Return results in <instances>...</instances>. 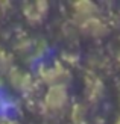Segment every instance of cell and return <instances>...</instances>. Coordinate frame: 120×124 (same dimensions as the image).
Wrapping results in <instances>:
<instances>
[{"instance_id":"1","label":"cell","mask_w":120,"mask_h":124,"mask_svg":"<svg viewBox=\"0 0 120 124\" xmlns=\"http://www.w3.org/2000/svg\"><path fill=\"white\" fill-rule=\"evenodd\" d=\"M44 110L50 116H59L68 106L67 86H50L43 98Z\"/></svg>"},{"instance_id":"2","label":"cell","mask_w":120,"mask_h":124,"mask_svg":"<svg viewBox=\"0 0 120 124\" xmlns=\"http://www.w3.org/2000/svg\"><path fill=\"white\" fill-rule=\"evenodd\" d=\"M40 79L49 88L50 86H67L70 82L72 74L64 65L55 64L52 67H44L40 70Z\"/></svg>"},{"instance_id":"3","label":"cell","mask_w":120,"mask_h":124,"mask_svg":"<svg viewBox=\"0 0 120 124\" xmlns=\"http://www.w3.org/2000/svg\"><path fill=\"white\" fill-rule=\"evenodd\" d=\"M105 92V86L102 80L97 77V74L93 71H88L84 77V94L87 97V101L90 104H96L102 100Z\"/></svg>"},{"instance_id":"4","label":"cell","mask_w":120,"mask_h":124,"mask_svg":"<svg viewBox=\"0 0 120 124\" xmlns=\"http://www.w3.org/2000/svg\"><path fill=\"white\" fill-rule=\"evenodd\" d=\"M8 79H9V83L11 86H14L17 91L23 92L24 95H32L34 91H35V82L30 74L24 73L18 68L12 67L11 71L8 73Z\"/></svg>"},{"instance_id":"5","label":"cell","mask_w":120,"mask_h":124,"mask_svg":"<svg viewBox=\"0 0 120 124\" xmlns=\"http://www.w3.org/2000/svg\"><path fill=\"white\" fill-rule=\"evenodd\" d=\"M78 27L84 35L91 36V38H103L110 30V26L106 24V21H103L97 15L82 21L81 24H78Z\"/></svg>"},{"instance_id":"6","label":"cell","mask_w":120,"mask_h":124,"mask_svg":"<svg viewBox=\"0 0 120 124\" xmlns=\"http://www.w3.org/2000/svg\"><path fill=\"white\" fill-rule=\"evenodd\" d=\"M47 11H49V5L46 2H35V3H28L26 6H23V15L32 24L41 23L46 18Z\"/></svg>"},{"instance_id":"7","label":"cell","mask_w":120,"mask_h":124,"mask_svg":"<svg viewBox=\"0 0 120 124\" xmlns=\"http://www.w3.org/2000/svg\"><path fill=\"white\" fill-rule=\"evenodd\" d=\"M72 14H73V20L78 24H81L82 21L88 20L91 17H96L97 14V6L91 3V2H78L72 6Z\"/></svg>"},{"instance_id":"8","label":"cell","mask_w":120,"mask_h":124,"mask_svg":"<svg viewBox=\"0 0 120 124\" xmlns=\"http://www.w3.org/2000/svg\"><path fill=\"white\" fill-rule=\"evenodd\" d=\"M88 116H87V106L82 103H78L72 108L70 112V123L72 124H88Z\"/></svg>"},{"instance_id":"9","label":"cell","mask_w":120,"mask_h":124,"mask_svg":"<svg viewBox=\"0 0 120 124\" xmlns=\"http://www.w3.org/2000/svg\"><path fill=\"white\" fill-rule=\"evenodd\" d=\"M12 68V59L3 48H0V73H6L8 74Z\"/></svg>"},{"instance_id":"10","label":"cell","mask_w":120,"mask_h":124,"mask_svg":"<svg viewBox=\"0 0 120 124\" xmlns=\"http://www.w3.org/2000/svg\"><path fill=\"white\" fill-rule=\"evenodd\" d=\"M0 124H18V123L14 121V120H8V121H3V123H0Z\"/></svg>"},{"instance_id":"11","label":"cell","mask_w":120,"mask_h":124,"mask_svg":"<svg viewBox=\"0 0 120 124\" xmlns=\"http://www.w3.org/2000/svg\"><path fill=\"white\" fill-rule=\"evenodd\" d=\"M117 61H119V65H120V53H119V56H117Z\"/></svg>"},{"instance_id":"12","label":"cell","mask_w":120,"mask_h":124,"mask_svg":"<svg viewBox=\"0 0 120 124\" xmlns=\"http://www.w3.org/2000/svg\"><path fill=\"white\" fill-rule=\"evenodd\" d=\"M116 124H120V116L117 118V121H116Z\"/></svg>"},{"instance_id":"13","label":"cell","mask_w":120,"mask_h":124,"mask_svg":"<svg viewBox=\"0 0 120 124\" xmlns=\"http://www.w3.org/2000/svg\"><path fill=\"white\" fill-rule=\"evenodd\" d=\"M2 12H3V11H2V8H0V17H2Z\"/></svg>"}]
</instances>
